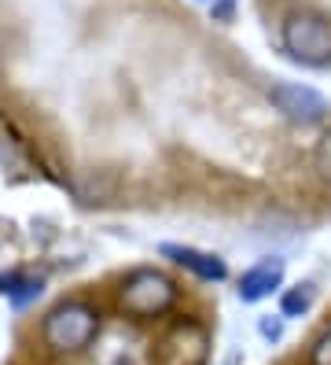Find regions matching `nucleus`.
<instances>
[{"label":"nucleus","instance_id":"9b49d317","mask_svg":"<svg viewBox=\"0 0 331 365\" xmlns=\"http://www.w3.org/2000/svg\"><path fill=\"white\" fill-rule=\"evenodd\" d=\"M309 365H331V329L320 332V339L313 343V351H309Z\"/></svg>","mask_w":331,"mask_h":365},{"label":"nucleus","instance_id":"f257e3e1","mask_svg":"<svg viewBox=\"0 0 331 365\" xmlns=\"http://www.w3.org/2000/svg\"><path fill=\"white\" fill-rule=\"evenodd\" d=\"M280 45L302 67H331V19L309 8H295L280 23Z\"/></svg>","mask_w":331,"mask_h":365},{"label":"nucleus","instance_id":"0eeeda50","mask_svg":"<svg viewBox=\"0 0 331 365\" xmlns=\"http://www.w3.org/2000/svg\"><path fill=\"white\" fill-rule=\"evenodd\" d=\"M283 269H287V262L280 255H265V259H258L251 269H243L239 288H236L239 303H261V299H269L283 284Z\"/></svg>","mask_w":331,"mask_h":365},{"label":"nucleus","instance_id":"39448f33","mask_svg":"<svg viewBox=\"0 0 331 365\" xmlns=\"http://www.w3.org/2000/svg\"><path fill=\"white\" fill-rule=\"evenodd\" d=\"M210 354V336L203 325H195V321H184V325H177L166 332V339L159 343V354L154 361L159 365H203Z\"/></svg>","mask_w":331,"mask_h":365},{"label":"nucleus","instance_id":"7ed1b4c3","mask_svg":"<svg viewBox=\"0 0 331 365\" xmlns=\"http://www.w3.org/2000/svg\"><path fill=\"white\" fill-rule=\"evenodd\" d=\"M181 299V288L169 273L162 269H137L125 277V284L118 292V307L122 314L137 317V321H147V317H162L177 307Z\"/></svg>","mask_w":331,"mask_h":365},{"label":"nucleus","instance_id":"ddd939ff","mask_svg":"<svg viewBox=\"0 0 331 365\" xmlns=\"http://www.w3.org/2000/svg\"><path fill=\"white\" fill-rule=\"evenodd\" d=\"M214 15H221V19H228V15H232V4H228V0H221V4L214 8Z\"/></svg>","mask_w":331,"mask_h":365},{"label":"nucleus","instance_id":"f8f14e48","mask_svg":"<svg viewBox=\"0 0 331 365\" xmlns=\"http://www.w3.org/2000/svg\"><path fill=\"white\" fill-rule=\"evenodd\" d=\"M258 329H261L265 339H280V336H283V317H261Z\"/></svg>","mask_w":331,"mask_h":365},{"label":"nucleus","instance_id":"1a4fd4ad","mask_svg":"<svg viewBox=\"0 0 331 365\" xmlns=\"http://www.w3.org/2000/svg\"><path fill=\"white\" fill-rule=\"evenodd\" d=\"M313 299H317V284L313 281H302L295 288H287L283 299H280V317H302V314H309Z\"/></svg>","mask_w":331,"mask_h":365},{"label":"nucleus","instance_id":"f03ea898","mask_svg":"<svg viewBox=\"0 0 331 365\" xmlns=\"http://www.w3.org/2000/svg\"><path fill=\"white\" fill-rule=\"evenodd\" d=\"M100 336V314L88 303H59L41 325V339L52 354H81Z\"/></svg>","mask_w":331,"mask_h":365},{"label":"nucleus","instance_id":"6e6552de","mask_svg":"<svg viewBox=\"0 0 331 365\" xmlns=\"http://www.w3.org/2000/svg\"><path fill=\"white\" fill-rule=\"evenodd\" d=\"M44 292V281L41 277H30V273H19V269H11V273H0V295H8L11 299V307H30L33 299Z\"/></svg>","mask_w":331,"mask_h":365},{"label":"nucleus","instance_id":"423d86ee","mask_svg":"<svg viewBox=\"0 0 331 365\" xmlns=\"http://www.w3.org/2000/svg\"><path fill=\"white\" fill-rule=\"evenodd\" d=\"M159 251H162V259L188 269L191 277H199V281H206V284H221L228 277V262L221 259V255H214V251L191 247V244H162Z\"/></svg>","mask_w":331,"mask_h":365},{"label":"nucleus","instance_id":"9d476101","mask_svg":"<svg viewBox=\"0 0 331 365\" xmlns=\"http://www.w3.org/2000/svg\"><path fill=\"white\" fill-rule=\"evenodd\" d=\"M313 170L320 174V181L331 185V130H324L313 144Z\"/></svg>","mask_w":331,"mask_h":365},{"label":"nucleus","instance_id":"20e7f679","mask_svg":"<svg viewBox=\"0 0 331 365\" xmlns=\"http://www.w3.org/2000/svg\"><path fill=\"white\" fill-rule=\"evenodd\" d=\"M269 103H273V111L280 118H287L291 125H317L331 111L324 93H317L313 85H298V81H276L269 89Z\"/></svg>","mask_w":331,"mask_h":365}]
</instances>
